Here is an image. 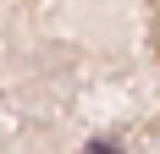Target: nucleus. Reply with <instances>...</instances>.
<instances>
[{
    "label": "nucleus",
    "mask_w": 160,
    "mask_h": 154,
    "mask_svg": "<svg viewBox=\"0 0 160 154\" xmlns=\"http://www.w3.org/2000/svg\"><path fill=\"white\" fill-rule=\"evenodd\" d=\"M88 154H122L116 143H88Z\"/></svg>",
    "instance_id": "obj_1"
}]
</instances>
